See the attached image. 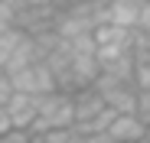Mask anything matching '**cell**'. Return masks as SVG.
I'll return each mask as SVG.
<instances>
[{
    "mask_svg": "<svg viewBox=\"0 0 150 143\" xmlns=\"http://www.w3.org/2000/svg\"><path fill=\"white\" fill-rule=\"evenodd\" d=\"M75 124V107H72V94L65 91H52L39 98V114L30 127V133H42V130H72Z\"/></svg>",
    "mask_w": 150,
    "mask_h": 143,
    "instance_id": "6da1fadb",
    "label": "cell"
},
{
    "mask_svg": "<svg viewBox=\"0 0 150 143\" xmlns=\"http://www.w3.org/2000/svg\"><path fill=\"white\" fill-rule=\"evenodd\" d=\"M91 88L101 94L105 107H111L114 114H134V101H137V88H134V81L98 72V78H95Z\"/></svg>",
    "mask_w": 150,
    "mask_h": 143,
    "instance_id": "7a4b0ae2",
    "label": "cell"
},
{
    "mask_svg": "<svg viewBox=\"0 0 150 143\" xmlns=\"http://www.w3.org/2000/svg\"><path fill=\"white\" fill-rule=\"evenodd\" d=\"M10 85L16 94H33V98H42V94H52L59 91L56 88V78H52V72H49L46 62H33L26 68H20L10 75Z\"/></svg>",
    "mask_w": 150,
    "mask_h": 143,
    "instance_id": "3957f363",
    "label": "cell"
},
{
    "mask_svg": "<svg viewBox=\"0 0 150 143\" xmlns=\"http://www.w3.org/2000/svg\"><path fill=\"white\" fill-rule=\"evenodd\" d=\"M4 114L10 117V127L13 130H30L36 114H39V98H33V94H16L4 104Z\"/></svg>",
    "mask_w": 150,
    "mask_h": 143,
    "instance_id": "277c9868",
    "label": "cell"
},
{
    "mask_svg": "<svg viewBox=\"0 0 150 143\" xmlns=\"http://www.w3.org/2000/svg\"><path fill=\"white\" fill-rule=\"evenodd\" d=\"M105 133H108L111 143H140L147 137V127L137 121L134 114H114V121H111V127Z\"/></svg>",
    "mask_w": 150,
    "mask_h": 143,
    "instance_id": "5b68a950",
    "label": "cell"
},
{
    "mask_svg": "<svg viewBox=\"0 0 150 143\" xmlns=\"http://www.w3.org/2000/svg\"><path fill=\"white\" fill-rule=\"evenodd\" d=\"M72 107H75V124H88V121H95L105 111V101H101V94L95 88H82V91L72 94Z\"/></svg>",
    "mask_w": 150,
    "mask_h": 143,
    "instance_id": "8992f818",
    "label": "cell"
},
{
    "mask_svg": "<svg viewBox=\"0 0 150 143\" xmlns=\"http://www.w3.org/2000/svg\"><path fill=\"white\" fill-rule=\"evenodd\" d=\"M33 62H39L36 42H33V36H30V33H23V39L16 42V49H13V52H10V59L4 62V72H7V75H13V72L26 68V65H33Z\"/></svg>",
    "mask_w": 150,
    "mask_h": 143,
    "instance_id": "52a82bcc",
    "label": "cell"
},
{
    "mask_svg": "<svg viewBox=\"0 0 150 143\" xmlns=\"http://www.w3.org/2000/svg\"><path fill=\"white\" fill-rule=\"evenodd\" d=\"M20 39H23V29H16V26H10V29L0 33V68H4V62L10 59V52L16 49Z\"/></svg>",
    "mask_w": 150,
    "mask_h": 143,
    "instance_id": "ba28073f",
    "label": "cell"
},
{
    "mask_svg": "<svg viewBox=\"0 0 150 143\" xmlns=\"http://www.w3.org/2000/svg\"><path fill=\"white\" fill-rule=\"evenodd\" d=\"M131 81H134L137 91H150V59H137V62H134Z\"/></svg>",
    "mask_w": 150,
    "mask_h": 143,
    "instance_id": "9c48e42d",
    "label": "cell"
},
{
    "mask_svg": "<svg viewBox=\"0 0 150 143\" xmlns=\"http://www.w3.org/2000/svg\"><path fill=\"white\" fill-rule=\"evenodd\" d=\"M30 143H72V130H42V133H30Z\"/></svg>",
    "mask_w": 150,
    "mask_h": 143,
    "instance_id": "30bf717a",
    "label": "cell"
},
{
    "mask_svg": "<svg viewBox=\"0 0 150 143\" xmlns=\"http://www.w3.org/2000/svg\"><path fill=\"white\" fill-rule=\"evenodd\" d=\"M134 117L150 127V91H137V101H134Z\"/></svg>",
    "mask_w": 150,
    "mask_h": 143,
    "instance_id": "8fae6325",
    "label": "cell"
},
{
    "mask_svg": "<svg viewBox=\"0 0 150 143\" xmlns=\"http://www.w3.org/2000/svg\"><path fill=\"white\" fill-rule=\"evenodd\" d=\"M10 98H13V85H10V75H7L4 68H0V107H4Z\"/></svg>",
    "mask_w": 150,
    "mask_h": 143,
    "instance_id": "7c38bea8",
    "label": "cell"
},
{
    "mask_svg": "<svg viewBox=\"0 0 150 143\" xmlns=\"http://www.w3.org/2000/svg\"><path fill=\"white\" fill-rule=\"evenodd\" d=\"M144 33H147V39H150V26H147V29H144Z\"/></svg>",
    "mask_w": 150,
    "mask_h": 143,
    "instance_id": "4fadbf2b",
    "label": "cell"
},
{
    "mask_svg": "<svg viewBox=\"0 0 150 143\" xmlns=\"http://www.w3.org/2000/svg\"><path fill=\"white\" fill-rule=\"evenodd\" d=\"M4 29H10V26H0V33H4Z\"/></svg>",
    "mask_w": 150,
    "mask_h": 143,
    "instance_id": "5bb4252c",
    "label": "cell"
}]
</instances>
